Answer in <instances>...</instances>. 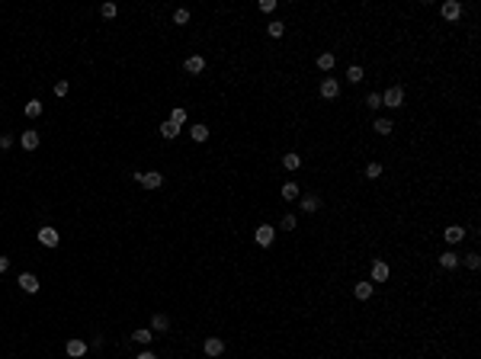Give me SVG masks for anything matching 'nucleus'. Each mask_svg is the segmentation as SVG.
Here are the masks:
<instances>
[{
	"label": "nucleus",
	"instance_id": "nucleus-1",
	"mask_svg": "<svg viewBox=\"0 0 481 359\" xmlns=\"http://www.w3.org/2000/svg\"><path fill=\"white\" fill-rule=\"evenodd\" d=\"M382 106H388V109L404 106V87H388V90L382 93Z\"/></svg>",
	"mask_w": 481,
	"mask_h": 359
},
{
	"label": "nucleus",
	"instance_id": "nucleus-2",
	"mask_svg": "<svg viewBox=\"0 0 481 359\" xmlns=\"http://www.w3.org/2000/svg\"><path fill=\"white\" fill-rule=\"evenodd\" d=\"M276 238V228L273 225H257V231H254V241L260 244V247H269Z\"/></svg>",
	"mask_w": 481,
	"mask_h": 359
},
{
	"label": "nucleus",
	"instance_id": "nucleus-3",
	"mask_svg": "<svg viewBox=\"0 0 481 359\" xmlns=\"http://www.w3.org/2000/svg\"><path fill=\"white\" fill-rule=\"evenodd\" d=\"M58 241H61V234H58L52 225L39 228V244H42V247H58Z\"/></svg>",
	"mask_w": 481,
	"mask_h": 359
},
{
	"label": "nucleus",
	"instance_id": "nucleus-4",
	"mask_svg": "<svg viewBox=\"0 0 481 359\" xmlns=\"http://www.w3.org/2000/svg\"><path fill=\"white\" fill-rule=\"evenodd\" d=\"M321 97L324 100H337V97H340V84H337V77H324L321 80Z\"/></svg>",
	"mask_w": 481,
	"mask_h": 359
},
{
	"label": "nucleus",
	"instance_id": "nucleus-5",
	"mask_svg": "<svg viewBox=\"0 0 481 359\" xmlns=\"http://www.w3.org/2000/svg\"><path fill=\"white\" fill-rule=\"evenodd\" d=\"M202 350H206V356H221L225 353V340H221V337H206Z\"/></svg>",
	"mask_w": 481,
	"mask_h": 359
},
{
	"label": "nucleus",
	"instance_id": "nucleus-6",
	"mask_svg": "<svg viewBox=\"0 0 481 359\" xmlns=\"http://www.w3.org/2000/svg\"><path fill=\"white\" fill-rule=\"evenodd\" d=\"M388 276H391V269H388V263H385V260H375V263H372V282H388Z\"/></svg>",
	"mask_w": 481,
	"mask_h": 359
},
{
	"label": "nucleus",
	"instance_id": "nucleus-7",
	"mask_svg": "<svg viewBox=\"0 0 481 359\" xmlns=\"http://www.w3.org/2000/svg\"><path fill=\"white\" fill-rule=\"evenodd\" d=\"M299 208H302V212H318V208H321V196H315V193H311V196H299Z\"/></svg>",
	"mask_w": 481,
	"mask_h": 359
},
{
	"label": "nucleus",
	"instance_id": "nucleus-8",
	"mask_svg": "<svg viewBox=\"0 0 481 359\" xmlns=\"http://www.w3.org/2000/svg\"><path fill=\"white\" fill-rule=\"evenodd\" d=\"M19 289H23V292H39V276L36 273H19Z\"/></svg>",
	"mask_w": 481,
	"mask_h": 359
},
{
	"label": "nucleus",
	"instance_id": "nucleus-9",
	"mask_svg": "<svg viewBox=\"0 0 481 359\" xmlns=\"http://www.w3.org/2000/svg\"><path fill=\"white\" fill-rule=\"evenodd\" d=\"M39 141H42V138H39V132H36V128H26V132H23V138H19V145H23L26 151H36V148H39Z\"/></svg>",
	"mask_w": 481,
	"mask_h": 359
},
{
	"label": "nucleus",
	"instance_id": "nucleus-10",
	"mask_svg": "<svg viewBox=\"0 0 481 359\" xmlns=\"http://www.w3.org/2000/svg\"><path fill=\"white\" fill-rule=\"evenodd\" d=\"M439 13H443V19H459L462 16V3H459V0H446Z\"/></svg>",
	"mask_w": 481,
	"mask_h": 359
},
{
	"label": "nucleus",
	"instance_id": "nucleus-11",
	"mask_svg": "<svg viewBox=\"0 0 481 359\" xmlns=\"http://www.w3.org/2000/svg\"><path fill=\"white\" fill-rule=\"evenodd\" d=\"M141 186H145V189H160V183H164V177H160V173L158 170H151V173H141Z\"/></svg>",
	"mask_w": 481,
	"mask_h": 359
},
{
	"label": "nucleus",
	"instance_id": "nucleus-12",
	"mask_svg": "<svg viewBox=\"0 0 481 359\" xmlns=\"http://www.w3.org/2000/svg\"><path fill=\"white\" fill-rule=\"evenodd\" d=\"M465 234H469V231H465L462 225H449V228H446V231H443V238L449 241V244H459V241L465 238Z\"/></svg>",
	"mask_w": 481,
	"mask_h": 359
},
{
	"label": "nucleus",
	"instance_id": "nucleus-13",
	"mask_svg": "<svg viewBox=\"0 0 481 359\" xmlns=\"http://www.w3.org/2000/svg\"><path fill=\"white\" fill-rule=\"evenodd\" d=\"M183 67H186L189 74H202V71H206V58H202V55H193V58H186V64H183Z\"/></svg>",
	"mask_w": 481,
	"mask_h": 359
},
{
	"label": "nucleus",
	"instance_id": "nucleus-14",
	"mask_svg": "<svg viewBox=\"0 0 481 359\" xmlns=\"http://www.w3.org/2000/svg\"><path fill=\"white\" fill-rule=\"evenodd\" d=\"M132 340H135V343H141V347H148V343L154 340V330H151V327H138V330L132 334Z\"/></svg>",
	"mask_w": 481,
	"mask_h": 359
},
{
	"label": "nucleus",
	"instance_id": "nucleus-15",
	"mask_svg": "<svg viewBox=\"0 0 481 359\" xmlns=\"http://www.w3.org/2000/svg\"><path fill=\"white\" fill-rule=\"evenodd\" d=\"M64 350H67V356H77V359H80L90 347H87L84 340H67V347H64Z\"/></svg>",
	"mask_w": 481,
	"mask_h": 359
},
{
	"label": "nucleus",
	"instance_id": "nucleus-16",
	"mask_svg": "<svg viewBox=\"0 0 481 359\" xmlns=\"http://www.w3.org/2000/svg\"><path fill=\"white\" fill-rule=\"evenodd\" d=\"M439 266H443V269H456L459 266V254H452V250L439 254Z\"/></svg>",
	"mask_w": 481,
	"mask_h": 359
},
{
	"label": "nucleus",
	"instance_id": "nucleus-17",
	"mask_svg": "<svg viewBox=\"0 0 481 359\" xmlns=\"http://www.w3.org/2000/svg\"><path fill=\"white\" fill-rule=\"evenodd\" d=\"M282 199H286V202H295V199H299V183H292V180L282 183Z\"/></svg>",
	"mask_w": 481,
	"mask_h": 359
},
{
	"label": "nucleus",
	"instance_id": "nucleus-18",
	"mask_svg": "<svg viewBox=\"0 0 481 359\" xmlns=\"http://www.w3.org/2000/svg\"><path fill=\"white\" fill-rule=\"evenodd\" d=\"M353 295H356L360 302L372 299V282H356V286H353Z\"/></svg>",
	"mask_w": 481,
	"mask_h": 359
},
{
	"label": "nucleus",
	"instance_id": "nucleus-19",
	"mask_svg": "<svg viewBox=\"0 0 481 359\" xmlns=\"http://www.w3.org/2000/svg\"><path fill=\"white\" fill-rule=\"evenodd\" d=\"M167 327H170V317H167V314H154V317H151V330H158V334H164Z\"/></svg>",
	"mask_w": 481,
	"mask_h": 359
},
{
	"label": "nucleus",
	"instance_id": "nucleus-20",
	"mask_svg": "<svg viewBox=\"0 0 481 359\" xmlns=\"http://www.w3.org/2000/svg\"><path fill=\"white\" fill-rule=\"evenodd\" d=\"M42 116V100H29L26 103V119H39Z\"/></svg>",
	"mask_w": 481,
	"mask_h": 359
},
{
	"label": "nucleus",
	"instance_id": "nucleus-21",
	"mask_svg": "<svg viewBox=\"0 0 481 359\" xmlns=\"http://www.w3.org/2000/svg\"><path fill=\"white\" fill-rule=\"evenodd\" d=\"M282 167H286V170H299L302 157H299V154H282Z\"/></svg>",
	"mask_w": 481,
	"mask_h": 359
},
{
	"label": "nucleus",
	"instance_id": "nucleus-22",
	"mask_svg": "<svg viewBox=\"0 0 481 359\" xmlns=\"http://www.w3.org/2000/svg\"><path fill=\"white\" fill-rule=\"evenodd\" d=\"M334 51H324V55H318V67H321V71H330V67H334Z\"/></svg>",
	"mask_w": 481,
	"mask_h": 359
},
{
	"label": "nucleus",
	"instance_id": "nucleus-23",
	"mask_svg": "<svg viewBox=\"0 0 481 359\" xmlns=\"http://www.w3.org/2000/svg\"><path fill=\"white\" fill-rule=\"evenodd\" d=\"M372 128H375L378 135H391V128H395V122H391V119H375V125H372Z\"/></svg>",
	"mask_w": 481,
	"mask_h": 359
},
{
	"label": "nucleus",
	"instance_id": "nucleus-24",
	"mask_svg": "<svg viewBox=\"0 0 481 359\" xmlns=\"http://www.w3.org/2000/svg\"><path fill=\"white\" fill-rule=\"evenodd\" d=\"M160 135H164V138H177V135H180V125H173V122L167 119L164 125H160Z\"/></svg>",
	"mask_w": 481,
	"mask_h": 359
},
{
	"label": "nucleus",
	"instance_id": "nucleus-25",
	"mask_svg": "<svg viewBox=\"0 0 481 359\" xmlns=\"http://www.w3.org/2000/svg\"><path fill=\"white\" fill-rule=\"evenodd\" d=\"M267 32H269V36H273V39H282V32H286V26H282L279 19H273V23L267 26Z\"/></svg>",
	"mask_w": 481,
	"mask_h": 359
},
{
	"label": "nucleus",
	"instance_id": "nucleus-26",
	"mask_svg": "<svg viewBox=\"0 0 481 359\" xmlns=\"http://www.w3.org/2000/svg\"><path fill=\"white\" fill-rule=\"evenodd\" d=\"M363 77H366V74H363V67H360V64H353V67L347 71V80H350V84H360Z\"/></svg>",
	"mask_w": 481,
	"mask_h": 359
},
{
	"label": "nucleus",
	"instance_id": "nucleus-27",
	"mask_svg": "<svg viewBox=\"0 0 481 359\" xmlns=\"http://www.w3.org/2000/svg\"><path fill=\"white\" fill-rule=\"evenodd\" d=\"M189 135H193V141H206L209 138V128L199 122V125H193V132H189Z\"/></svg>",
	"mask_w": 481,
	"mask_h": 359
},
{
	"label": "nucleus",
	"instance_id": "nucleus-28",
	"mask_svg": "<svg viewBox=\"0 0 481 359\" xmlns=\"http://www.w3.org/2000/svg\"><path fill=\"white\" fill-rule=\"evenodd\" d=\"M366 106H369V109H382V93H369V97H366Z\"/></svg>",
	"mask_w": 481,
	"mask_h": 359
},
{
	"label": "nucleus",
	"instance_id": "nucleus-29",
	"mask_svg": "<svg viewBox=\"0 0 481 359\" xmlns=\"http://www.w3.org/2000/svg\"><path fill=\"white\" fill-rule=\"evenodd\" d=\"M170 122H173V125H183V122H186V109H183V106H177V109L170 112Z\"/></svg>",
	"mask_w": 481,
	"mask_h": 359
},
{
	"label": "nucleus",
	"instance_id": "nucleus-30",
	"mask_svg": "<svg viewBox=\"0 0 481 359\" xmlns=\"http://www.w3.org/2000/svg\"><path fill=\"white\" fill-rule=\"evenodd\" d=\"M279 228H282V231H295V215H282Z\"/></svg>",
	"mask_w": 481,
	"mask_h": 359
},
{
	"label": "nucleus",
	"instance_id": "nucleus-31",
	"mask_svg": "<svg viewBox=\"0 0 481 359\" xmlns=\"http://www.w3.org/2000/svg\"><path fill=\"white\" fill-rule=\"evenodd\" d=\"M366 177H369V180H378V177H382V164H369V167H366Z\"/></svg>",
	"mask_w": 481,
	"mask_h": 359
},
{
	"label": "nucleus",
	"instance_id": "nucleus-32",
	"mask_svg": "<svg viewBox=\"0 0 481 359\" xmlns=\"http://www.w3.org/2000/svg\"><path fill=\"white\" fill-rule=\"evenodd\" d=\"M465 266H469V269H478V266H481V256L475 254V250H472V254L465 256Z\"/></svg>",
	"mask_w": 481,
	"mask_h": 359
},
{
	"label": "nucleus",
	"instance_id": "nucleus-33",
	"mask_svg": "<svg viewBox=\"0 0 481 359\" xmlns=\"http://www.w3.org/2000/svg\"><path fill=\"white\" fill-rule=\"evenodd\" d=\"M173 23H177V26H186L189 23V10H177V13H173Z\"/></svg>",
	"mask_w": 481,
	"mask_h": 359
},
{
	"label": "nucleus",
	"instance_id": "nucleus-34",
	"mask_svg": "<svg viewBox=\"0 0 481 359\" xmlns=\"http://www.w3.org/2000/svg\"><path fill=\"white\" fill-rule=\"evenodd\" d=\"M100 13H103L106 19H112V16H116V3H103V10H100Z\"/></svg>",
	"mask_w": 481,
	"mask_h": 359
},
{
	"label": "nucleus",
	"instance_id": "nucleus-35",
	"mask_svg": "<svg viewBox=\"0 0 481 359\" xmlns=\"http://www.w3.org/2000/svg\"><path fill=\"white\" fill-rule=\"evenodd\" d=\"M64 93H67V80H58V84H55V97H64Z\"/></svg>",
	"mask_w": 481,
	"mask_h": 359
},
{
	"label": "nucleus",
	"instance_id": "nucleus-36",
	"mask_svg": "<svg viewBox=\"0 0 481 359\" xmlns=\"http://www.w3.org/2000/svg\"><path fill=\"white\" fill-rule=\"evenodd\" d=\"M260 10H263V13H273V10H276V0H263Z\"/></svg>",
	"mask_w": 481,
	"mask_h": 359
},
{
	"label": "nucleus",
	"instance_id": "nucleus-37",
	"mask_svg": "<svg viewBox=\"0 0 481 359\" xmlns=\"http://www.w3.org/2000/svg\"><path fill=\"white\" fill-rule=\"evenodd\" d=\"M13 145V135H0V148H3V151H6V148H10Z\"/></svg>",
	"mask_w": 481,
	"mask_h": 359
},
{
	"label": "nucleus",
	"instance_id": "nucleus-38",
	"mask_svg": "<svg viewBox=\"0 0 481 359\" xmlns=\"http://www.w3.org/2000/svg\"><path fill=\"white\" fill-rule=\"evenodd\" d=\"M10 269V256H0V273H6Z\"/></svg>",
	"mask_w": 481,
	"mask_h": 359
},
{
	"label": "nucleus",
	"instance_id": "nucleus-39",
	"mask_svg": "<svg viewBox=\"0 0 481 359\" xmlns=\"http://www.w3.org/2000/svg\"><path fill=\"white\" fill-rule=\"evenodd\" d=\"M138 359H158V356H154L151 350H145V353H138Z\"/></svg>",
	"mask_w": 481,
	"mask_h": 359
}]
</instances>
